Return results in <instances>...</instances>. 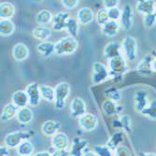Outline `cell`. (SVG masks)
<instances>
[{
	"instance_id": "6da1fadb",
	"label": "cell",
	"mask_w": 156,
	"mask_h": 156,
	"mask_svg": "<svg viewBox=\"0 0 156 156\" xmlns=\"http://www.w3.org/2000/svg\"><path fill=\"white\" fill-rule=\"evenodd\" d=\"M79 47L76 38L66 36L55 42V54L58 55H69L74 54Z\"/></svg>"
},
{
	"instance_id": "7a4b0ae2",
	"label": "cell",
	"mask_w": 156,
	"mask_h": 156,
	"mask_svg": "<svg viewBox=\"0 0 156 156\" xmlns=\"http://www.w3.org/2000/svg\"><path fill=\"white\" fill-rule=\"evenodd\" d=\"M108 61V68L109 70L110 78L121 77L128 72V64H127V60L123 55L110 59Z\"/></svg>"
},
{
	"instance_id": "3957f363",
	"label": "cell",
	"mask_w": 156,
	"mask_h": 156,
	"mask_svg": "<svg viewBox=\"0 0 156 156\" xmlns=\"http://www.w3.org/2000/svg\"><path fill=\"white\" fill-rule=\"evenodd\" d=\"M34 135V132L31 131H16L8 134L5 136L4 144L9 149L17 148L22 142L25 140H29Z\"/></svg>"
},
{
	"instance_id": "277c9868",
	"label": "cell",
	"mask_w": 156,
	"mask_h": 156,
	"mask_svg": "<svg viewBox=\"0 0 156 156\" xmlns=\"http://www.w3.org/2000/svg\"><path fill=\"white\" fill-rule=\"evenodd\" d=\"M122 55L128 61H134L137 55V41L132 36H126L121 44Z\"/></svg>"
},
{
	"instance_id": "5b68a950",
	"label": "cell",
	"mask_w": 156,
	"mask_h": 156,
	"mask_svg": "<svg viewBox=\"0 0 156 156\" xmlns=\"http://www.w3.org/2000/svg\"><path fill=\"white\" fill-rule=\"evenodd\" d=\"M55 89V100L54 105L58 110H62L66 103V99L70 94V85L66 82L59 83L57 86L54 88Z\"/></svg>"
},
{
	"instance_id": "8992f818",
	"label": "cell",
	"mask_w": 156,
	"mask_h": 156,
	"mask_svg": "<svg viewBox=\"0 0 156 156\" xmlns=\"http://www.w3.org/2000/svg\"><path fill=\"white\" fill-rule=\"evenodd\" d=\"M109 70L108 68L101 63V62H94L93 64L92 70V82L94 85L101 84L107 81L109 78Z\"/></svg>"
},
{
	"instance_id": "52a82bcc",
	"label": "cell",
	"mask_w": 156,
	"mask_h": 156,
	"mask_svg": "<svg viewBox=\"0 0 156 156\" xmlns=\"http://www.w3.org/2000/svg\"><path fill=\"white\" fill-rule=\"evenodd\" d=\"M80 127L86 132H92L98 126V118L90 113H86L80 118H79Z\"/></svg>"
},
{
	"instance_id": "ba28073f",
	"label": "cell",
	"mask_w": 156,
	"mask_h": 156,
	"mask_svg": "<svg viewBox=\"0 0 156 156\" xmlns=\"http://www.w3.org/2000/svg\"><path fill=\"white\" fill-rule=\"evenodd\" d=\"M40 86L37 83L29 84L25 89V91L29 98V105L32 107H37L41 101V93H40Z\"/></svg>"
},
{
	"instance_id": "9c48e42d",
	"label": "cell",
	"mask_w": 156,
	"mask_h": 156,
	"mask_svg": "<svg viewBox=\"0 0 156 156\" xmlns=\"http://www.w3.org/2000/svg\"><path fill=\"white\" fill-rule=\"evenodd\" d=\"M121 26L124 30H130L134 24V12L130 5H124L122 10L121 16Z\"/></svg>"
},
{
	"instance_id": "30bf717a",
	"label": "cell",
	"mask_w": 156,
	"mask_h": 156,
	"mask_svg": "<svg viewBox=\"0 0 156 156\" xmlns=\"http://www.w3.org/2000/svg\"><path fill=\"white\" fill-rule=\"evenodd\" d=\"M70 114L75 119H79L86 114V104L81 98H74L70 103Z\"/></svg>"
},
{
	"instance_id": "8fae6325",
	"label": "cell",
	"mask_w": 156,
	"mask_h": 156,
	"mask_svg": "<svg viewBox=\"0 0 156 156\" xmlns=\"http://www.w3.org/2000/svg\"><path fill=\"white\" fill-rule=\"evenodd\" d=\"M69 18H70V15L67 11H60L58 13H56L51 21L52 29L54 31H62L66 29V23Z\"/></svg>"
},
{
	"instance_id": "7c38bea8",
	"label": "cell",
	"mask_w": 156,
	"mask_h": 156,
	"mask_svg": "<svg viewBox=\"0 0 156 156\" xmlns=\"http://www.w3.org/2000/svg\"><path fill=\"white\" fill-rule=\"evenodd\" d=\"M104 56L108 60L110 59H114L117 56L122 55V46L119 42L115 40H111L105 46L104 48Z\"/></svg>"
},
{
	"instance_id": "4fadbf2b",
	"label": "cell",
	"mask_w": 156,
	"mask_h": 156,
	"mask_svg": "<svg viewBox=\"0 0 156 156\" xmlns=\"http://www.w3.org/2000/svg\"><path fill=\"white\" fill-rule=\"evenodd\" d=\"M88 146V141L84 138L80 137H74L72 140L71 148H70V156H82L83 150L87 148Z\"/></svg>"
},
{
	"instance_id": "5bb4252c",
	"label": "cell",
	"mask_w": 156,
	"mask_h": 156,
	"mask_svg": "<svg viewBox=\"0 0 156 156\" xmlns=\"http://www.w3.org/2000/svg\"><path fill=\"white\" fill-rule=\"evenodd\" d=\"M152 61H153V56L151 54L147 55L144 59L140 60L136 67L137 73L142 74V75H151L153 73L152 70Z\"/></svg>"
},
{
	"instance_id": "9a60e30c",
	"label": "cell",
	"mask_w": 156,
	"mask_h": 156,
	"mask_svg": "<svg viewBox=\"0 0 156 156\" xmlns=\"http://www.w3.org/2000/svg\"><path fill=\"white\" fill-rule=\"evenodd\" d=\"M51 144L54 150H67L69 147V138L65 133L58 132L51 137Z\"/></svg>"
},
{
	"instance_id": "2e32d148",
	"label": "cell",
	"mask_w": 156,
	"mask_h": 156,
	"mask_svg": "<svg viewBox=\"0 0 156 156\" xmlns=\"http://www.w3.org/2000/svg\"><path fill=\"white\" fill-rule=\"evenodd\" d=\"M28 55H29V49L24 44L19 42L14 45L12 49V56L15 61L22 62L28 58Z\"/></svg>"
},
{
	"instance_id": "e0dca14e",
	"label": "cell",
	"mask_w": 156,
	"mask_h": 156,
	"mask_svg": "<svg viewBox=\"0 0 156 156\" xmlns=\"http://www.w3.org/2000/svg\"><path fill=\"white\" fill-rule=\"evenodd\" d=\"M94 11L87 7H83L80 9L77 12V20L80 23V25H87L91 24L94 19Z\"/></svg>"
},
{
	"instance_id": "ac0fdd59",
	"label": "cell",
	"mask_w": 156,
	"mask_h": 156,
	"mask_svg": "<svg viewBox=\"0 0 156 156\" xmlns=\"http://www.w3.org/2000/svg\"><path fill=\"white\" fill-rule=\"evenodd\" d=\"M134 101H135V109L138 113H141V111L144 110L147 105H149V95L146 91L144 90H140L137 91L135 94L134 97Z\"/></svg>"
},
{
	"instance_id": "d6986e66",
	"label": "cell",
	"mask_w": 156,
	"mask_h": 156,
	"mask_svg": "<svg viewBox=\"0 0 156 156\" xmlns=\"http://www.w3.org/2000/svg\"><path fill=\"white\" fill-rule=\"evenodd\" d=\"M136 10L146 15V14L154 13L156 9L155 0H136Z\"/></svg>"
},
{
	"instance_id": "ffe728a7",
	"label": "cell",
	"mask_w": 156,
	"mask_h": 156,
	"mask_svg": "<svg viewBox=\"0 0 156 156\" xmlns=\"http://www.w3.org/2000/svg\"><path fill=\"white\" fill-rule=\"evenodd\" d=\"M102 108L104 113L107 116H114V115H120L123 110V106L121 105H118V103H115L111 100H107L103 103Z\"/></svg>"
},
{
	"instance_id": "44dd1931",
	"label": "cell",
	"mask_w": 156,
	"mask_h": 156,
	"mask_svg": "<svg viewBox=\"0 0 156 156\" xmlns=\"http://www.w3.org/2000/svg\"><path fill=\"white\" fill-rule=\"evenodd\" d=\"M61 128V124L55 120H47L41 126V132L46 136H53L56 135Z\"/></svg>"
},
{
	"instance_id": "7402d4cb",
	"label": "cell",
	"mask_w": 156,
	"mask_h": 156,
	"mask_svg": "<svg viewBox=\"0 0 156 156\" xmlns=\"http://www.w3.org/2000/svg\"><path fill=\"white\" fill-rule=\"evenodd\" d=\"M11 101L19 108L26 107L27 105H29V98H28V95L25 90L15 91L11 96Z\"/></svg>"
},
{
	"instance_id": "603a6c76",
	"label": "cell",
	"mask_w": 156,
	"mask_h": 156,
	"mask_svg": "<svg viewBox=\"0 0 156 156\" xmlns=\"http://www.w3.org/2000/svg\"><path fill=\"white\" fill-rule=\"evenodd\" d=\"M121 29V24L118 21H112L109 20L104 25L101 26L102 33L108 37H115Z\"/></svg>"
},
{
	"instance_id": "cb8c5ba5",
	"label": "cell",
	"mask_w": 156,
	"mask_h": 156,
	"mask_svg": "<svg viewBox=\"0 0 156 156\" xmlns=\"http://www.w3.org/2000/svg\"><path fill=\"white\" fill-rule=\"evenodd\" d=\"M37 52L44 58H51V56L55 54V44H52L51 41L44 40L41 41L37 46Z\"/></svg>"
},
{
	"instance_id": "d4e9b609",
	"label": "cell",
	"mask_w": 156,
	"mask_h": 156,
	"mask_svg": "<svg viewBox=\"0 0 156 156\" xmlns=\"http://www.w3.org/2000/svg\"><path fill=\"white\" fill-rule=\"evenodd\" d=\"M16 118L18 122L21 124H29L34 119V113L31 108H28L27 106L19 108Z\"/></svg>"
},
{
	"instance_id": "484cf974",
	"label": "cell",
	"mask_w": 156,
	"mask_h": 156,
	"mask_svg": "<svg viewBox=\"0 0 156 156\" xmlns=\"http://www.w3.org/2000/svg\"><path fill=\"white\" fill-rule=\"evenodd\" d=\"M18 110H19V107L16 106L13 103L6 105L1 113V120L3 122H6V121L12 120L14 117L17 116Z\"/></svg>"
},
{
	"instance_id": "4316f807",
	"label": "cell",
	"mask_w": 156,
	"mask_h": 156,
	"mask_svg": "<svg viewBox=\"0 0 156 156\" xmlns=\"http://www.w3.org/2000/svg\"><path fill=\"white\" fill-rule=\"evenodd\" d=\"M32 35L35 39L44 41L51 36V29L45 25H37L33 29Z\"/></svg>"
},
{
	"instance_id": "83f0119b",
	"label": "cell",
	"mask_w": 156,
	"mask_h": 156,
	"mask_svg": "<svg viewBox=\"0 0 156 156\" xmlns=\"http://www.w3.org/2000/svg\"><path fill=\"white\" fill-rule=\"evenodd\" d=\"M123 141H124V134L122 131H118L110 136V138L107 142V146L112 151H114L119 146H121L123 143Z\"/></svg>"
},
{
	"instance_id": "f1b7e54d",
	"label": "cell",
	"mask_w": 156,
	"mask_h": 156,
	"mask_svg": "<svg viewBox=\"0 0 156 156\" xmlns=\"http://www.w3.org/2000/svg\"><path fill=\"white\" fill-rule=\"evenodd\" d=\"M15 14V7L10 2H2L0 4V18L10 19Z\"/></svg>"
},
{
	"instance_id": "f546056e",
	"label": "cell",
	"mask_w": 156,
	"mask_h": 156,
	"mask_svg": "<svg viewBox=\"0 0 156 156\" xmlns=\"http://www.w3.org/2000/svg\"><path fill=\"white\" fill-rule=\"evenodd\" d=\"M15 31V25L10 19H1L0 21V34L1 36H10Z\"/></svg>"
},
{
	"instance_id": "4dcf8cb0",
	"label": "cell",
	"mask_w": 156,
	"mask_h": 156,
	"mask_svg": "<svg viewBox=\"0 0 156 156\" xmlns=\"http://www.w3.org/2000/svg\"><path fill=\"white\" fill-rule=\"evenodd\" d=\"M113 126L118 127V128H122L127 133L131 132V127H132V120L131 118L127 115L121 116L118 120H115L113 121Z\"/></svg>"
},
{
	"instance_id": "1f68e13d",
	"label": "cell",
	"mask_w": 156,
	"mask_h": 156,
	"mask_svg": "<svg viewBox=\"0 0 156 156\" xmlns=\"http://www.w3.org/2000/svg\"><path fill=\"white\" fill-rule=\"evenodd\" d=\"M53 15L49 10H41L36 15V21L39 25H46L52 21Z\"/></svg>"
},
{
	"instance_id": "d6a6232c",
	"label": "cell",
	"mask_w": 156,
	"mask_h": 156,
	"mask_svg": "<svg viewBox=\"0 0 156 156\" xmlns=\"http://www.w3.org/2000/svg\"><path fill=\"white\" fill-rule=\"evenodd\" d=\"M40 93L42 99L49 103H52L55 100V89L48 85H40Z\"/></svg>"
},
{
	"instance_id": "836d02e7",
	"label": "cell",
	"mask_w": 156,
	"mask_h": 156,
	"mask_svg": "<svg viewBox=\"0 0 156 156\" xmlns=\"http://www.w3.org/2000/svg\"><path fill=\"white\" fill-rule=\"evenodd\" d=\"M35 147L29 140H25L17 147V152L20 156H29L34 152Z\"/></svg>"
},
{
	"instance_id": "e575fe53",
	"label": "cell",
	"mask_w": 156,
	"mask_h": 156,
	"mask_svg": "<svg viewBox=\"0 0 156 156\" xmlns=\"http://www.w3.org/2000/svg\"><path fill=\"white\" fill-rule=\"evenodd\" d=\"M79 28H80V23L78 22L77 18L70 17L66 23V29L69 33V36L76 38L79 33Z\"/></svg>"
},
{
	"instance_id": "d590c367",
	"label": "cell",
	"mask_w": 156,
	"mask_h": 156,
	"mask_svg": "<svg viewBox=\"0 0 156 156\" xmlns=\"http://www.w3.org/2000/svg\"><path fill=\"white\" fill-rule=\"evenodd\" d=\"M140 114L151 120H156V100L150 101L147 107L141 111Z\"/></svg>"
},
{
	"instance_id": "8d00e7d4",
	"label": "cell",
	"mask_w": 156,
	"mask_h": 156,
	"mask_svg": "<svg viewBox=\"0 0 156 156\" xmlns=\"http://www.w3.org/2000/svg\"><path fill=\"white\" fill-rule=\"evenodd\" d=\"M105 96L108 99V100H111L115 103H118L121 101L122 99V93L121 91L114 88V87H109L105 90Z\"/></svg>"
},
{
	"instance_id": "74e56055",
	"label": "cell",
	"mask_w": 156,
	"mask_h": 156,
	"mask_svg": "<svg viewBox=\"0 0 156 156\" xmlns=\"http://www.w3.org/2000/svg\"><path fill=\"white\" fill-rule=\"evenodd\" d=\"M95 21H96L97 25H99L100 26L104 25L107 22H108L109 21V18H108V10L107 9H101V10H99L96 12Z\"/></svg>"
},
{
	"instance_id": "f35d334b",
	"label": "cell",
	"mask_w": 156,
	"mask_h": 156,
	"mask_svg": "<svg viewBox=\"0 0 156 156\" xmlns=\"http://www.w3.org/2000/svg\"><path fill=\"white\" fill-rule=\"evenodd\" d=\"M94 150L97 156H113L112 150L107 145H96L94 146Z\"/></svg>"
},
{
	"instance_id": "ab89813d",
	"label": "cell",
	"mask_w": 156,
	"mask_h": 156,
	"mask_svg": "<svg viewBox=\"0 0 156 156\" xmlns=\"http://www.w3.org/2000/svg\"><path fill=\"white\" fill-rule=\"evenodd\" d=\"M156 24V16L154 13L146 14L143 17V25L146 28H151Z\"/></svg>"
},
{
	"instance_id": "60d3db41",
	"label": "cell",
	"mask_w": 156,
	"mask_h": 156,
	"mask_svg": "<svg viewBox=\"0 0 156 156\" xmlns=\"http://www.w3.org/2000/svg\"><path fill=\"white\" fill-rule=\"evenodd\" d=\"M108 15L109 20L112 21H119L122 16V10L116 7V8H111L108 10Z\"/></svg>"
},
{
	"instance_id": "b9f144b4",
	"label": "cell",
	"mask_w": 156,
	"mask_h": 156,
	"mask_svg": "<svg viewBox=\"0 0 156 156\" xmlns=\"http://www.w3.org/2000/svg\"><path fill=\"white\" fill-rule=\"evenodd\" d=\"M61 2L66 10H71L79 5L80 0H61Z\"/></svg>"
},
{
	"instance_id": "7bdbcfd3",
	"label": "cell",
	"mask_w": 156,
	"mask_h": 156,
	"mask_svg": "<svg viewBox=\"0 0 156 156\" xmlns=\"http://www.w3.org/2000/svg\"><path fill=\"white\" fill-rule=\"evenodd\" d=\"M114 156H131V152L126 146L121 145L114 150Z\"/></svg>"
},
{
	"instance_id": "ee69618b",
	"label": "cell",
	"mask_w": 156,
	"mask_h": 156,
	"mask_svg": "<svg viewBox=\"0 0 156 156\" xmlns=\"http://www.w3.org/2000/svg\"><path fill=\"white\" fill-rule=\"evenodd\" d=\"M105 9L108 10L111 8H116L119 5V0H103Z\"/></svg>"
},
{
	"instance_id": "f6af8a7d",
	"label": "cell",
	"mask_w": 156,
	"mask_h": 156,
	"mask_svg": "<svg viewBox=\"0 0 156 156\" xmlns=\"http://www.w3.org/2000/svg\"><path fill=\"white\" fill-rule=\"evenodd\" d=\"M51 156H70V152L67 150H54Z\"/></svg>"
},
{
	"instance_id": "bcb514c9",
	"label": "cell",
	"mask_w": 156,
	"mask_h": 156,
	"mask_svg": "<svg viewBox=\"0 0 156 156\" xmlns=\"http://www.w3.org/2000/svg\"><path fill=\"white\" fill-rule=\"evenodd\" d=\"M0 153H1V156H9V148L5 146H1L0 148Z\"/></svg>"
},
{
	"instance_id": "7dc6e473",
	"label": "cell",
	"mask_w": 156,
	"mask_h": 156,
	"mask_svg": "<svg viewBox=\"0 0 156 156\" xmlns=\"http://www.w3.org/2000/svg\"><path fill=\"white\" fill-rule=\"evenodd\" d=\"M34 156H51V153H50L47 150H44V151H39V152L36 153Z\"/></svg>"
},
{
	"instance_id": "c3c4849f",
	"label": "cell",
	"mask_w": 156,
	"mask_h": 156,
	"mask_svg": "<svg viewBox=\"0 0 156 156\" xmlns=\"http://www.w3.org/2000/svg\"><path fill=\"white\" fill-rule=\"evenodd\" d=\"M82 156H97V154L95 153L94 150H88V151H85Z\"/></svg>"
},
{
	"instance_id": "681fc988",
	"label": "cell",
	"mask_w": 156,
	"mask_h": 156,
	"mask_svg": "<svg viewBox=\"0 0 156 156\" xmlns=\"http://www.w3.org/2000/svg\"><path fill=\"white\" fill-rule=\"evenodd\" d=\"M138 156H156L154 152H140Z\"/></svg>"
},
{
	"instance_id": "f907efd6",
	"label": "cell",
	"mask_w": 156,
	"mask_h": 156,
	"mask_svg": "<svg viewBox=\"0 0 156 156\" xmlns=\"http://www.w3.org/2000/svg\"><path fill=\"white\" fill-rule=\"evenodd\" d=\"M152 70H153V72L156 73V59L153 58V61H152Z\"/></svg>"
},
{
	"instance_id": "816d5d0a",
	"label": "cell",
	"mask_w": 156,
	"mask_h": 156,
	"mask_svg": "<svg viewBox=\"0 0 156 156\" xmlns=\"http://www.w3.org/2000/svg\"><path fill=\"white\" fill-rule=\"evenodd\" d=\"M151 54V55L153 56L154 59H156V49H155V50H153Z\"/></svg>"
},
{
	"instance_id": "f5cc1de1",
	"label": "cell",
	"mask_w": 156,
	"mask_h": 156,
	"mask_svg": "<svg viewBox=\"0 0 156 156\" xmlns=\"http://www.w3.org/2000/svg\"><path fill=\"white\" fill-rule=\"evenodd\" d=\"M154 14H155V16H156V9H155V11H154Z\"/></svg>"
},
{
	"instance_id": "db71d44e",
	"label": "cell",
	"mask_w": 156,
	"mask_h": 156,
	"mask_svg": "<svg viewBox=\"0 0 156 156\" xmlns=\"http://www.w3.org/2000/svg\"><path fill=\"white\" fill-rule=\"evenodd\" d=\"M29 156H32V155H29Z\"/></svg>"
}]
</instances>
